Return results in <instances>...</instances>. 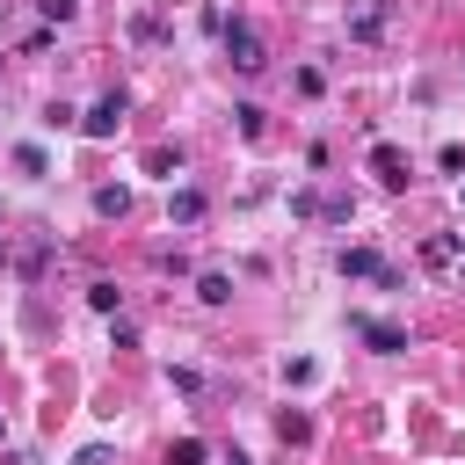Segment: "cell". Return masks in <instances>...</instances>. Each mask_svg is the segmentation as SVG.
Segmentation results:
<instances>
[{"label":"cell","instance_id":"cell-8","mask_svg":"<svg viewBox=\"0 0 465 465\" xmlns=\"http://www.w3.org/2000/svg\"><path fill=\"white\" fill-rule=\"evenodd\" d=\"M385 22H392V7L378 0V7H363V15L349 22V36H363V44H371V36H385Z\"/></svg>","mask_w":465,"mask_h":465},{"label":"cell","instance_id":"cell-10","mask_svg":"<svg viewBox=\"0 0 465 465\" xmlns=\"http://www.w3.org/2000/svg\"><path fill=\"white\" fill-rule=\"evenodd\" d=\"M196 298H203V305H225V298H232V276L203 269V276H196Z\"/></svg>","mask_w":465,"mask_h":465},{"label":"cell","instance_id":"cell-9","mask_svg":"<svg viewBox=\"0 0 465 465\" xmlns=\"http://www.w3.org/2000/svg\"><path fill=\"white\" fill-rule=\"evenodd\" d=\"M421 262H429V269H450V262H458V232H436V240H421Z\"/></svg>","mask_w":465,"mask_h":465},{"label":"cell","instance_id":"cell-21","mask_svg":"<svg viewBox=\"0 0 465 465\" xmlns=\"http://www.w3.org/2000/svg\"><path fill=\"white\" fill-rule=\"evenodd\" d=\"M225 465H247V458H225Z\"/></svg>","mask_w":465,"mask_h":465},{"label":"cell","instance_id":"cell-3","mask_svg":"<svg viewBox=\"0 0 465 465\" xmlns=\"http://www.w3.org/2000/svg\"><path fill=\"white\" fill-rule=\"evenodd\" d=\"M341 276H363V283H400V269L385 262V254H371V247H341Z\"/></svg>","mask_w":465,"mask_h":465},{"label":"cell","instance_id":"cell-2","mask_svg":"<svg viewBox=\"0 0 465 465\" xmlns=\"http://www.w3.org/2000/svg\"><path fill=\"white\" fill-rule=\"evenodd\" d=\"M124 109H131V94H124V87H109V94H102V102H94V109L80 116V131H87V138H116Z\"/></svg>","mask_w":465,"mask_h":465},{"label":"cell","instance_id":"cell-4","mask_svg":"<svg viewBox=\"0 0 465 465\" xmlns=\"http://www.w3.org/2000/svg\"><path fill=\"white\" fill-rule=\"evenodd\" d=\"M371 174H378L385 189H407V174H414V167H407V153H400V145H385V138H378V145H371Z\"/></svg>","mask_w":465,"mask_h":465},{"label":"cell","instance_id":"cell-13","mask_svg":"<svg viewBox=\"0 0 465 465\" xmlns=\"http://www.w3.org/2000/svg\"><path fill=\"white\" fill-rule=\"evenodd\" d=\"M211 450H203V436H174V450H167V465H203Z\"/></svg>","mask_w":465,"mask_h":465},{"label":"cell","instance_id":"cell-19","mask_svg":"<svg viewBox=\"0 0 465 465\" xmlns=\"http://www.w3.org/2000/svg\"><path fill=\"white\" fill-rule=\"evenodd\" d=\"M73 465H109V450H102V443H87V450H80Z\"/></svg>","mask_w":465,"mask_h":465},{"label":"cell","instance_id":"cell-17","mask_svg":"<svg viewBox=\"0 0 465 465\" xmlns=\"http://www.w3.org/2000/svg\"><path fill=\"white\" fill-rule=\"evenodd\" d=\"M232 124H240V138H262V109H254V102H240V109H232Z\"/></svg>","mask_w":465,"mask_h":465},{"label":"cell","instance_id":"cell-20","mask_svg":"<svg viewBox=\"0 0 465 465\" xmlns=\"http://www.w3.org/2000/svg\"><path fill=\"white\" fill-rule=\"evenodd\" d=\"M7 254H15V247H7V232H0V269H7Z\"/></svg>","mask_w":465,"mask_h":465},{"label":"cell","instance_id":"cell-14","mask_svg":"<svg viewBox=\"0 0 465 465\" xmlns=\"http://www.w3.org/2000/svg\"><path fill=\"white\" fill-rule=\"evenodd\" d=\"M116 298H124V291H116L109 276H102V283H87V305H94V312H109V320H116Z\"/></svg>","mask_w":465,"mask_h":465},{"label":"cell","instance_id":"cell-12","mask_svg":"<svg viewBox=\"0 0 465 465\" xmlns=\"http://www.w3.org/2000/svg\"><path fill=\"white\" fill-rule=\"evenodd\" d=\"M174 167H182V145H153V153H145V174H167V182H174Z\"/></svg>","mask_w":465,"mask_h":465},{"label":"cell","instance_id":"cell-11","mask_svg":"<svg viewBox=\"0 0 465 465\" xmlns=\"http://www.w3.org/2000/svg\"><path fill=\"white\" fill-rule=\"evenodd\" d=\"M276 436H283V443H312V421H305L298 407H283V414H276Z\"/></svg>","mask_w":465,"mask_h":465},{"label":"cell","instance_id":"cell-1","mask_svg":"<svg viewBox=\"0 0 465 465\" xmlns=\"http://www.w3.org/2000/svg\"><path fill=\"white\" fill-rule=\"evenodd\" d=\"M218 36H225V58H232L240 73H262V65H269V51H262V36H254L247 22H218Z\"/></svg>","mask_w":465,"mask_h":465},{"label":"cell","instance_id":"cell-16","mask_svg":"<svg viewBox=\"0 0 465 465\" xmlns=\"http://www.w3.org/2000/svg\"><path fill=\"white\" fill-rule=\"evenodd\" d=\"M36 15L58 29V22H73V15H80V0H36Z\"/></svg>","mask_w":465,"mask_h":465},{"label":"cell","instance_id":"cell-6","mask_svg":"<svg viewBox=\"0 0 465 465\" xmlns=\"http://www.w3.org/2000/svg\"><path fill=\"white\" fill-rule=\"evenodd\" d=\"M124 211H131V189L124 182H102L94 189V218H124Z\"/></svg>","mask_w":465,"mask_h":465},{"label":"cell","instance_id":"cell-18","mask_svg":"<svg viewBox=\"0 0 465 465\" xmlns=\"http://www.w3.org/2000/svg\"><path fill=\"white\" fill-rule=\"evenodd\" d=\"M283 385H312V356H291L283 363Z\"/></svg>","mask_w":465,"mask_h":465},{"label":"cell","instance_id":"cell-7","mask_svg":"<svg viewBox=\"0 0 465 465\" xmlns=\"http://www.w3.org/2000/svg\"><path fill=\"white\" fill-rule=\"evenodd\" d=\"M167 218H174V225H196V218H203V189H174V196H167Z\"/></svg>","mask_w":465,"mask_h":465},{"label":"cell","instance_id":"cell-5","mask_svg":"<svg viewBox=\"0 0 465 465\" xmlns=\"http://www.w3.org/2000/svg\"><path fill=\"white\" fill-rule=\"evenodd\" d=\"M349 327H356V334H363V341H371L378 356H392V349H407V327H392V320H349Z\"/></svg>","mask_w":465,"mask_h":465},{"label":"cell","instance_id":"cell-15","mask_svg":"<svg viewBox=\"0 0 465 465\" xmlns=\"http://www.w3.org/2000/svg\"><path fill=\"white\" fill-rule=\"evenodd\" d=\"M15 167H22V174H51V160H44V145H15Z\"/></svg>","mask_w":465,"mask_h":465}]
</instances>
